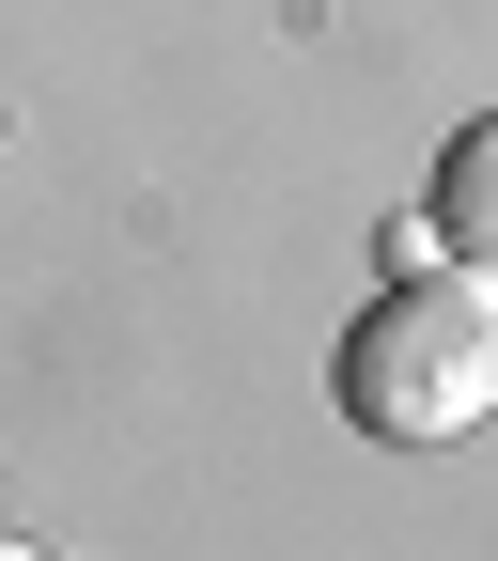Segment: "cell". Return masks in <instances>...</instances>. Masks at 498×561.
<instances>
[{
    "label": "cell",
    "instance_id": "obj_1",
    "mask_svg": "<svg viewBox=\"0 0 498 561\" xmlns=\"http://www.w3.org/2000/svg\"><path fill=\"white\" fill-rule=\"evenodd\" d=\"M343 421L374 453H437L498 421V265H405L343 328Z\"/></svg>",
    "mask_w": 498,
    "mask_h": 561
},
{
    "label": "cell",
    "instance_id": "obj_2",
    "mask_svg": "<svg viewBox=\"0 0 498 561\" xmlns=\"http://www.w3.org/2000/svg\"><path fill=\"white\" fill-rule=\"evenodd\" d=\"M420 250H452V265H498V110L437 140V187H420Z\"/></svg>",
    "mask_w": 498,
    "mask_h": 561
},
{
    "label": "cell",
    "instance_id": "obj_3",
    "mask_svg": "<svg viewBox=\"0 0 498 561\" xmlns=\"http://www.w3.org/2000/svg\"><path fill=\"white\" fill-rule=\"evenodd\" d=\"M0 561H32V546H16V530H0Z\"/></svg>",
    "mask_w": 498,
    "mask_h": 561
}]
</instances>
